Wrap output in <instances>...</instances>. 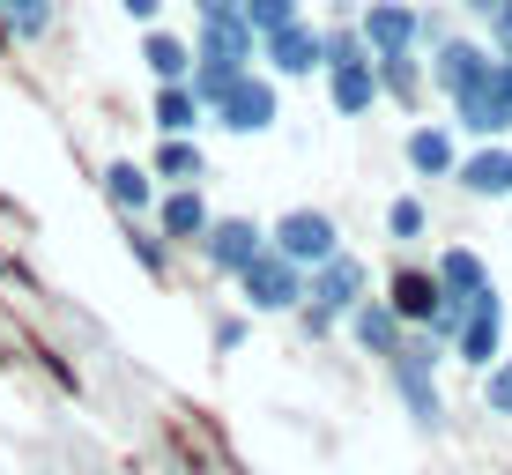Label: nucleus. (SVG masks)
<instances>
[{
    "mask_svg": "<svg viewBox=\"0 0 512 475\" xmlns=\"http://www.w3.org/2000/svg\"><path fill=\"white\" fill-rule=\"evenodd\" d=\"M438 364H446V342H438L431 327H409V334H401V349H394V394L409 401V416H416L423 431L446 424V401H438Z\"/></svg>",
    "mask_w": 512,
    "mask_h": 475,
    "instance_id": "obj_1",
    "label": "nucleus"
},
{
    "mask_svg": "<svg viewBox=\"0 0 512 475\" xmlns=\"http://www.w3.org/2000/svg\"><path fill=\"white\" fill-rule=\"evenodd\" d=\"M238 290H245V312H297L305 305V268H297L290 253H275V245H260L253 253V268L238 275Z\"/></svg>",
    "mask_w": 512,
    "mask_h": 475,
    "instance_id": "obj_2",
    "label": "nucleus"
},
{
    "mask_svg": "<svg viewBox=\"0 0 512 475\" xmlns=\"http://www.w3.org/2000/svg\"><path fill=\"white\" fill-rule=\"evenodd\" d=\"M364 290H372V268L357 253H327L320 268H305V305L327 312V320H349L364 305Z\"/></svg>",
    "mask_w": 512,
    "mask_h": 475,
    "instance_id": "obj_3",
    "label": "nucleus"
},
{
    "mask_svg": "<svg viewBox=\"0 0 512 475\" xmlns=\"http://www.w3.org/2000/svg\"><path fill=\"white\" fill-rule=\"evenodd\" d=\"M268 245H275V253H290L297 268H320L327 253H342V231H334L327 208H282L275 231H268Z\"/></svg>",
    "mask_w": 512,
    "mask_h": 475,
    "instance_id": "obj_4",
    "label": "nucleus"
},
{
    "mask_svg": "<svg viewBox=\"0 0 512 475\" xmlns=\"http://www.w3.org/2000/svg\"><path fill=\"white\" fill-rule=\"evenodd\" d=\"M208 112L223 119V134H268V127H275V82H268V75H253V67H238Z\"/></svg>",
    "mask_w": 512,
    "mask_h": 475,
    "instance_id": "obj_5",
    "label": "nucleus"
},
{
    "mask_svg": "<svg viewBox=\"0 0 512 475\" xmlns=\"http://www.w3.org/2000/svg\"><path fill=\"white\" fill-rule=\"evenodd\" d=\"M498 342H505V297L483 283L468 297V320H461V334H453V357L475 364V372H490V364H498Z\"/></svg>",
    "mask_w": 512,
    "mask_h": 475,
    "instance_id": "obj_6",
    "label": "nucleus"
},
{
    "mask_svg": "<svg viewBox=\"0 0 512 475\" xmlns=\"http://www.w3.org/2000/svg\"><path fill=\"white\" fill-rule=\"evenodd\" d=\"M260 245H268V231H260L253 216H223V223H208V231H201V253H208V268H216V275H245Z\"/></svg>",
    "mask_w": 512,
    "mask_h": 475,
    "instance_id": "obj_7",
    "label": "nucleus"
},
{
    "mask_svg": "<svg viewBox=\"0 0 512 475\" xmlns=\"http://www.w3.org/2000/svg\"><path fill=\"white\" fill-rule=\"evenodd\" d=\"M253 52H260V30L245 23V8L201 15V45H193V60H208V67H245Z\"/></svg>",
    "mask_w": 512,
    "mask_h": 475,
    "instance_id": "obj_8",
    "label": "nucleus"
},
{
    "mask_svg": "<svg viewBox=\"0 0 512 475\" xmlns=\"http://www.w3.org/2000/svg\"><path fill=\"white\" fill-rule=\"evenodd\" d=\"M490 75H498V60H490L483 45H468V38H446V45L431 52V82H438L446 97H468V90H483Z\"/></svg>",
    "mask_w": 512,
    "mask_h": 475,
    "instance_id": "obj_9",
    "label": "nucleus"
},
{
    "mask_svg": "<svg viewBox=\"0 0 512 475\" xmlns=\"http://www.w3.org/2000/svg\"><path fill=\"white\" fill-rule=\"evenodd\" d=\"M260 52H268V67L282 82H297V75H320L327 67V52H320V30H305V23H282L260 38Z\"/></svg>",
    "mask_w": 512,
    "mask_h": 475,
    "instance_id": "obj_10",
    "label": "nucleus"
},
{
    "mask_svg": "<svg viewBox=\"0 0 512 475\" xmlns=\"http://www.w3.org/2000/svg\"><path fill=\"white\" fill-rule=\"evenodd\" d=\"M357 30H364V45H372V52H409L423 38V15L409 8V0H372V8L357 15Z\"/></svg>",
    "mask_w": 512,
    "mask_h": 475,
    "instance_id": "obj_11",
    "label": "nucleus"
},
{
    "mask_svg": "<svg viewBox=\"0 0 512 475\" xmlns=\"http://www.w3.org/2000/svg\"><path fill=\"white\" fill-rule=\"evenodd\" d=\"M453 179H461L475 201H505V193H512V149H505V142H483L475 156L453 164Z\"/></svg>",
    "mask_w": 512,
    "mask_h": 475,
    "instance_id": "obj_12",
    "label": "nucleus"
},
{
    "mask_svg": "<svg viewBox=\"0 0 512 475\" xmlns=\"http://www.w3.org/2000/svg\"><path fill=\"white\" fill-rule=\"evenodd\" d=\"M327 97L342 119H364L379 104V67L372 60H349V67H327Z\"/></svg>",
    "mask_w": 512,
    "mask_h": 475,
    "instance_id": "obj_13",
    "label": "nucleus"
},
{
    "mask_svg": "<svg viewBox=\"0 0 512 475\" xmlns=\"http://www.w3.org/2000/svg\"><path fill=\"white\" fill-rule=\"evenodd\" d=\"M438 297H446V290H438L431 268H394V290H386V305L401 312V327H423V320L438 312Z\"/></svg>",
    "mask_w": 512,
    "mask_h": 475,
    "instance_id": "obj_14",
    "label": "nucleus"
},
{
    "mask_svg": "<svg viewBox=\"0 0 512 475\" xmlns=\"http://www.w3.org/2000/svg\"><path fill=\"white\" fill-rule=\"evenodd\" d=\"M208 201H201V186H171V193H156V231L164 238H201L208 231Z\"/></svg>",
    "mask_w": 512,
    "mask_h": 475,
    "instance_id": "obj_15",
    "label": "nucleus"
},
{
    "mask_svg": "<svg viewBox=\"0 0 512 475\" xmlns=\"http://www.w3.org/2000/svg\"><path fill=\"white\" fill-rule=\"evenodd\" d=\"M104 193H112L119 216H149V208H156V171L119 156V164H104Z\"/></svg>",
    "mask_w": 512,
    "mask_h": 475,
    "instance_id": "obj_16",
    "label": "nucleus"
},
{
    "mask_svg": "<svg viewBox=\"0 0 512 475\" xmlns=\"http://www.w3.org/2000/svg\"><path fill=\"white\" fill-rule=\"evenodd\" d=\"M349 334H357V342L372 349V357H394V349H401V334H409V327H401V312L386 305V297H364V305L349 312Z\"/></svg>",
    "mask_w": 512,
    "mask_h": 475,
    "instance_id": "obj_17",
    "label": "nucleus"
},
{
    "mask_svg": "<svg viewBox=\"0 0 512 475\" xmlns=\"http://www.w3.org/2000/svg\"><path fill=\"white\" fill-rule=\"evenodd\" d=\"M453 164H461V142H453L446 127H416L409 134V171L416 179H453Z\"/></svg>",
    "mask_w": 512,
    "mask_h": 475,
    "instance_id": "obj_18",
    "label": "nucleus"
},
{
    "mask_svg": "<svg viewBox=\"0 0 512 475\" xmlns=\"http://www.w3.org/2000/svg\"><path fill=\"white\" fill-rule=\"evenodd\" d=\"M141 67H149L156 82H186V75H193V45L149 23V38H141Z\"/></svg>",
    "mask_w": 512,
    "mask_h": 475,
    "instance_id": "obj_19",
    "label": "nucleus"
},
{
    "mask_svg": "<svg viewBox=\"0 0 512 475\" xmlns=\"http://www.w3.org/2000/svg\"><path fill=\"white\" fill-rule=\"evenodd\" d=\"M208 104L193 97V82H156V134H193Z\"/></svg>",
    "mask_w": 512,
    "mask_h": 475,
    "instance_id": "obj_20",
    "label": "nucleus"
},
{
    "mask_svg": "<svg viewBox=\"0 0 512 475\" xmlns=\"http://www.w3.org/2000/svg\"><path fill=\"white\" fill-rule=\"evenodd\" d=\"M438 290H446V297H475V290H483L490 283V268H483V253H468V245H446V253H438Z\"/></svg>",
    "mask_w": 512,
    "mask_h": 475,
    "instance_id": "obj_21",
    "label": "nucleus"
},
{
    "mask_svg": "<svg viewBox=\"0 0 512 475\" xmlns=\"http://www.w3.org/2000/svg\"><path fill=\"white\" fill-rule=\"evenodd\" d=\"M156 179H171V186H193L201 179V149H193V134H156Z\"/></svg>",
    "mask_w": 512,
    "mask_h": 475,
    "instance_id": "obj_22",
    "label": "nucleus"
},
{
    "mask_svg": "<svg viewBox=\"0 0 512 475\" xmlns=\"http://www.w3.org/2000/svg\"><path fill=\"white\" fill-rule=\"evenodd\" d=\"M372 67H379V97H401V104L416 97V82H423L416 45H409V52H372Z\"/></svg>",
    "mask_w": 512,
    "mask_h": 475,
    "instance_id": "obj_23",
    "label": "nucleus"
},
{
    "mask_svg": "<svg viewBox=\"0 0 512 475\" xmlns=\"http://www.w3.org/2000/svg\"><path fill=\"white\" fill-rule=\"evenodd\" d=\"M0 23H8L15 45H38L52 30V0H0Z\"/></svg>",
    "mask_w": 512,
    "mask_h": 475,
    "instance_id": "obj_24",
    "label": "nucleus"
},
{
    "mask_svg": "<svg viewBox=\"0 0 512 475\" xmlns=\"http://www.w3.org/2000/svg\"><path fill=\"white\" fill-rule=\"evenodd\" d=\"M423 223L431 216H423L416 193H394V201H386V238H423Z\"/></svg>",
    "mask_w": 512,
    "mask_h": 475,
    "instance_id": "obj_25",
    "label": "nucleus"
},
{
    "mask_svg": "<svg viewBox=\"0 0 512 475\" xmlns=\"http://www.w3.org/2000/svg\"><path fill=\"white\" fill-rule=\"evenodd\" d=\"M320 52H327V67H349V60H372V45H364V30H357V23L327 30V38H320Z\"/></svg>",
    "mask_w": 512,
    "mask_h": 475,
    "instance_id": "obj_26",
    "label": "nucleus"
},
{
    "mask_svg": "<svg viewBox=\"0 0 512 475\" xmlns=\"http://www.w3.org/2000/svg\"><path fill=\"white\" fill-rule=\"evenodd\" d=\"M238 8H245V23H253L260 38L282 30V23H297V0H238Z\"/></svg>",
    "mask_w": 512,
    "mask_h": 475,
    "instance_id": "obj_27",
    "label": "nucleus"
},
{
    "mask_svg": "<svg viewBox=\"0 0 512 475\" xmlns=\"http://www.w3.org/2000/svg\"><path fill=\"white\" fill-rule=\"evenodd\" d=\"M483 401H490V416H512V357H498L483 372Z\"/></svg>",
    "mask_w": 512,
    "mask_h": 475,
    "instance_id": "obj_28",
    "label": "nucleus"
},
{
    "mask_svg": "<svg viewBox=\"0 0 512 475\" xmlns=\"http://www.w3.org/2000/svg\"><path fill=\"white\" fill-rule=\"evenodd\" d=\"M119 8H127L134 23H156V15H164V0H119Z\"/></svg>",
    "mask_w": 512,
    "mask_h": 475,
    "instance_id": "obj_29",
    "label": "nucleus"
},
{
    "mask_svg": "<svg viewBox=\"0 0 512 475\" xmlns=\"http://www.w3.org/2000/svg\"><path fill=\"white\" fill-rule=\"evenodd\" d=\"M490 30H498V45L512 38V0H498V15H490Z\"/></svg>",
    "mask_w": 512,
    "mask_h": 475,
    "instance_id": "obj_30",
    "label": "nucleus"
},
{
    "mask_svg": "<svg viewBox=\"0 0 512 475\" xmlns=\"http://www.w3.org/2000/svg\"><path fill=\"white\" fill-rule=\"evenodd\" d=\"M193 8H201V15H231L238 0H193Z\"/></svg>",
    "mask_w": 512,
    "mask_h": 475,
    "instance_id": "obj_31",
    "label": "nucleus"
},
{
    "mask_svg": "<svg viewBox=\"0 0 512 475\" xmlns=\"http://www.w3.org/2000/svg\"><path fill=\"white\" fill-rule=\"evenodd\" d=\"M461 8H468V15H498V0H461Z\"/></svg>",
    "mask_w": 512,
    "mask_h": 475,
    "instance_id": "obj_32",
    "label": "nucleus"
},
{
    "mask_svg": "<svg viewBox=\"0 0 512 475\" xmlns=\"http://www.w3.org/2000/svg\"><path fill=\"white\" fill-rule=\"evenodd\" d=\"M498 60H505V67H512V38H505V45H498Z\"/></svg>",
    "mask_w": 512,
    "mask_h": 475,
    "instance_id": "obj_33",
    "label": "nucleus"
}]
</instances>
